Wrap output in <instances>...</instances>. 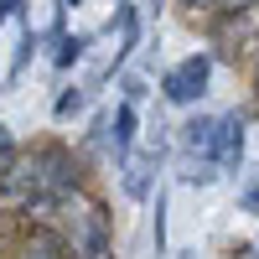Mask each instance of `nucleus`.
<instances>
[{
	"instance_id": "1",
	"label": "nucleus",
	"mask_w": 259,
	"mask_h": 259,
	"mask_svg": "<svg viewBox=\"0 0 259 259\" xmlns=\"http://www.w3.org/2000/svg\"><path fill=\"white\" fill-rule=\"evenodd\" d=\"M68 254L73 259H114L109 254V212L104 207H83L68 218Z\"/></svg>"
},
{
	"instance_id": "2",
	"label": "nucleus",
	"mask_w": 259,
	"mask_h": 259,
	"mask_svg": "<svg viewBox=\"0 0 259 259\" xmlns=\"http://www.w3.org/2000/svg\"><path fill=\"white\" fill-rule=\"evenodd\" d=\"M83 192V166L73 161V150L62 145H41V192L36 197H52L57 207Z\"/></svg>"
},
{
	"instance_id": "3",
	"label": "nucleus",
	"mask_w": 259,
	"mask_h": 259,
	"mask_svg": "<svg viewBox=\"0 0 259 259\" xmlns=\"http://www.w3.org/2000/svg\"><path fill=\"white\" fill-rule=\"evenodd\" d=\"M207 78H212V52H192L161 78V99L166 104H197L207 94Z\"/></svg>"
},
{
	"instance_id": "4",
	"label": "nucleus",
	"mask_w": 259,
	"mask_h": 259,
	"mask_svg": "<svg viewBox=\"0 0 259 259\" xmlns=\"http://www.w3.org/2000/svg\"><path fill=\"white\" fill-rule=\"evenodd\" d=\"M41 192V145L36 150H11L6 156V166H0V197L6 202H26V197H36Z\"/></svg>"
},
{
	"instance_id": "5",
	"label": "nucleus",
	"mask_w": 259,
	"mask_h": 259,
	"mask_svg": "<svg viewBox=\"0 0 259 259\" xmlns=\"http://www.w3.org/2000/svg\"><path fill=\"white\" fill-rule=\"evenodd\" d=\"M207 156L218 161L223 171H233L244 161V114L233 109V114H223V119H212V145H207Z\"/></svg>"
},
{
	"instance_id": "6",
	"label": "nucleus",
	"mask_w": 259,
	"mask_h": 259,
	"mask_svg": "<svg viewBox=\"0 0 259 259\" xmlns=\"http://www.w3.org/2000/svg\"><path fill=\"white\" fill-rule=\"evenodd\" d=\"M21 259H68V239L47 223H21Z\"/></svg>"
},
{
	"instance_id": "7",
	"label": "nucleus",
	"mask_w": 259,
	"mask_h": 259,
	"mask_svg": "<svg viewBox=\"0 0 259 259\" xmlns=\"http://www.w3.org/2000/svg\"><path fill=\"white\" fill-rule=\"evenodd\" d=\"M156 161H161V145L150 150L145 161H124V197H135V202L150 197V171H156Z\"/></svg>"
},
{
	"instance_id": "8",
	"label": "nucleus",
	"mask_w": 259,
	"mask_h": 259,
	"mask_svg": "<svg viewBox=\"0 0 259 259\" xmlns=\"http://www.w3.org/2000/svg\"><path fill=\"white\" fill-rule=\"evenodd\" d=\"M109 130H114V156L119 161H130V145H135V130H140V114H135V104H119L114 109V119H109Z\"/></svg>"
},
{
	"instance_id": "9",
	"label": "nucleus",
	"mask_w": 259,
	"mask_h": 259,
	"mask_svg": "<svg viewBox=\"0 0 259 259\" xmlns=\"http://www.w3.org/2000/svg\"><path fill=\"white\" fill-rule=\"evenodd\" d=\"M207 145H212V119L207 114L187 119L182 124V150H187V156H207Z\"/></svg>"
},
{
	"instance_id": "10",
	"label": "nucleus",
	"mask_w": 259,
	"mask_h": 259,
	"mask_svg": "<svg viewBox=\"0 0 259 259\" xmlns=\"http://www.w3.org/2000/svg\"><path fill=\"white\" fill-rule=\"evenodd\" d=\"M94 47V36H57V52H52V68H73V62Z\"/></svg>"
},
{
	"instance_id": "11",
	"label": "nucleus",
	"mask_w": 259,
	"mask_h": 259,
	"mask_svg": "<svg viewBox=\"0 0 259 259\" xmlns=\"http://www.w3.org/2000/svg\"><path fill=\"white\" fill-rule=\"evenodd\" d=\"M83 104H89V94H83L78 83H73V89H62V94H57V104H52V114H57V119H73V114L83 109Z\"/></svg>"
},
{
	"instance_id": "12",
	"label": "nucleus",
	"mask_w": 259,
	"mask_h": 259,
	"mask_svg": "<svg viewBox=\"0 0 259 259\" xmlns=\"http://www.w3.org/2000/svg\"><path fill=\"white\" fill-rule=\"evenodd\" d=\"M239 207H244V212H259V171L249 177V187L239 192Z\"/></svg>"
},
{
	"instance_id": "13",
	"label": "nucleus",
	"mask_w": 259,
	"mask_h": 259,
	"mask_svg": "<svg viewBox=\"0 0 259 259\" xmlns=\"http://www.w3.org/2000/svg\"><path fill=\"white\" fill-rule=\"evenodd\" d=\"M166 249V197L156 192V254Z\"/></svg>"
},
{
	"instance_id": "14",
	"label": "nucleus",
	"mask_w": 259,
	"mask_h": 259,
	"mask_svg": "<svg viewBox=\"0 0 259 259\" xmlns=\"http://www.w3.org/2000/svg\"><path fill=\"white\" fill-rule=\"evenodd\" d=\"M145 99V83L140 78H124V104H140Z\"/></svg>"
},
{
	"instance_id": "15",
	"label": "nucleus",
	"mask_w": 259,
	"mask_h": 259,
	"mask_svg": "<svg viewBox=\"0 0 259 259\" xmlns=\"http://www.w3.org/2000/svg\"><path fill=\"white\" fill-rule=\"evenodd\" d=\"M16 16H26V11H21V0H0V26L16 21Z\"/></svg>"
},
{
	"instance_id": "16",
	"label": "nucleus",
	"mask_w": 259,
	"mask_h": 259,
	"mask_svg": "<svg viewBox=\"0 0 259 259\" xmlns=\"http://www.w3.org/2000/svg\"><path fill=\"white\" fill-rule=\"evenodd\" d=\"M254 6H259V0H223V11H228V16H239V11H254Z\"/></svg>"
},
{
	"instance_id": "17",
	"label": "nucleus",
	"mask_w": 259,
	"mask_h": 259,
	"mask_svg": "<svg viewBox=\"0 0 259 259\" xmlns=\"http://www.w3.org/2000/svg\"><path fill=\"white\" fill-rule=\"evenodd\" d=\"M6 156H11V130L0 124V166H6Z\"/></svg>"
},
{
	"instance_id": "18",
	"label": "nucleus",
	"mask_w": 259,
	"mask_h": 259,
	"mask_svg": "<svg viewBox=\"0 0 259 259\" xmlns=\"http://www.w3.org/2000/svg\"><path fill=\"white\" fill-rule=\"evenodd\" d=\"M182 6H187V11H197V6H207V0H182Z\"/></svg>"
},
{
	"instance_id": "19",
	"label": "nucleus",
	"mask_w": 259,
	"mask_h": 259,
	"mask_svg": "<svg viewBox=\"0 0 259 259\" xmlns=\"http://www.w3.org/2000/svg\"><path fill=\"white\" fill-rule=\"evenodd\" d=\"M62 6H78V0H62Z\"/></svg>"
},
{
	"instance_id": "20",
	"label": "nucleus",
	"mask_w": 259,
	"mask_h": 259,
	"mask_svg": "<svg viewBox=\"0 0 259 259\" xmlns=\"http://www.w3.org/2000/svg\"><path fill=\"white\" fill-rule=\"evenodd\" d=\"M254 89H259V73H254Z\"/></svg>"
},
{
	"instance_id": "21",
	"label": "nucleus",
	"mask_w": 259,
	"mask_h": 259,
	"mask_svg": "<svg viewBox=\"0 0 259 259\" xmlns=\"http://www.w3.org/2000/svg\"><path fill=\"white\" fill-rule=\"evenodd\" d=\"M239 259H249V254H239Z\"/></svg>"
},
{
	"instance_id": "22",
	"label": "nucleus",
	"mask_w": 259,
	"mask_h": 259,
	"mask_svg": "<svg viewBox=\"0 0 259 259\" xmlns=\"http://www.w3.org/2000/svg\"><path fill=\"white\" fill-rule=\"evenodd\" d=\"M254 249H259V244H254Z\"/></svg>"
}]
</instances>
